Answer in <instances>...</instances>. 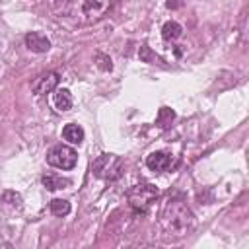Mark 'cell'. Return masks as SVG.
I'll return each instance as SVG.
<instances>
[{
	"label": "cell",
	"instance_id": "obj_1",
	"mask_svg": "<svg viewBox=\"0 0 249 249\" xmlns=\"http://www.w3.org/2000/svg\"><path fill=\"white\" fill-rule=\"evenodd\" d=\"M160 226L165 239H181L195 228V216L183 200H169L161 212Z\"/></svg>",
	"mask_w": 249,
	"mask_h": 249
},
{
	"label": "cell",
	"instance_id": "obj_2",
	"mask_svg": "<svg viewBox=\"0 0 249 249\" xmlns=\"http://www.w3.org/2000/svg\"><path fill=\"white\" fill-rule=\"evenodd\" d=\"M115 0H78L72 14L80 19V23H95L107 16Z\"/></svg>",
	"mask_w": 249,
	"mask_h": 249
},
{
	"label": "cell",
	"instance_id": "obj_3",
	"mask_svg": "<svg viewBox=\"0 0 249 249\" xmlns=\"http://www.w3.org/2000/svg\"><path fill=\"white\" fill-rule=\"evenodd\" d=\"M123 169H124V161L115 154H101L91 163L93 175L99 179H105V181H113V179L121 177Z\"/></svg>",
	"mask_w": 249,
	"mask_h": 249
},
{
	"label": "cell",
	"instance_id": "obj_4",
	"mask_svg": "<svg viewBox=\"0 0 249 249\" xmlns=\"http://www.w3.org/2000/svg\"><path fill=\"white\" fill-rule=\"evenodd\" d=\"M128 204L134 212H146L150 208V204L158 198V189L152 183H142L136 185L128 191Z\"/></svg>",
	"mask_w": 249,
	"mask_h": 249
},
{
	"label": "cell",
	"instance_id": "obj_5",
	"mask_svg": "<svg viewBox=\"0 0 249 249\" xmlns=\"http://www.w3.org/2000/svg\"><path fill=\"white\" fill-rule=\"evenodd\" d=\"M47 161L53 167H58V169H72L76 165V161H78V154L66 144H56V146H53L49 150Z\"/></svg>",
	"mask_w": 249,
	"mask_h": 249
},
{
	"label": "cell",
	"instance_id": "obj_6",
	"mask_svg": "<svg viewBox=\"0 0 249 249\" xmlns=\"http://www.w3.org/2000/svg\"><path fill=\"white\" fill-rule=\"evenodd\" d=\"M56 86H58V74H56V72H43V74H39V76L33 80L31 89H33L37 95H45V93L53 91Z\"/></svg>",
	"mask_w": 249,
	"mask_h": 249
},
{
	"label": "cell",
	"instance_id": "obj_7",
	"mask_svg": "<svg viewBox=\"0 0 249 249\" xmlns=\"http://www.w3.org/2000/svg\"><path fill=\"white\" fill-rule=\"evenodd\" d=\"M25 47L33 53H47L51 49V41L45 35H41L37 31H31V33L25 35Z\"/></svg>",
	"mask_w": 249,
	"mask_h": 249
},
{
	"label": "cell",
	"instance_id": "obj_8",
	"mask_svg": "<svg viewBox=\"0 0 249 249\" xmlns=\"http://www.w3.org/2000/svg\"><path fill=\"white\" fill-rule=\"evenodd\" d=\"M146 165L152 171H165L171 167V156L167 152H152L146 158Z\"/></svg>",
	"mask_w": 249,
	"mask_h": 249
},
{
	"label": "cell",
	"instance_id": "obj_9",
	"mask_svg": "<svg viewBox=\"0 0 249 249\" xmlns=\"http://www.w3.org/2000/svg\"><path fill=\"white\" fill-rule=\"evenodd\" d=\"M62 136H64V140H68L70 144H82V142H84V130H82V126L72 124V123L62 128Z\"/></svg>",
	"mask_w": 249,
	"mask_h": 249
},
{
	"label": "cell",
	"instance_id": "obj_10",
	"mask_svg": "<svg viewBox=\"0 0 249 249\" xmlns=\"http://www.w3.org/2000/svg\"><path fill=\"white\" fill-rule=\"evenodd\" d=\"M43 185L49 189V191H58V189H66L70 185V179H64V177H58L54 173H47L43 175Z\"/></svg>",
	"mask_w": 249,
	"mask_h": 249
},
{
	"label": "cell",
	"instance_id": "obj_11",
	"mask_svg": "<svg viewBox=\"0 0 249 249\" xmlns=\"http://www.w3.org/2000/svg\"><path fill=\"white\" fill-rule=\"evenodd\" d=\"M54 107L58 111H68L72 107V93L66 88L56 89V93H54Z\"/></svg>",
	"mask_w": 249,
	"mask_h": 249
},
{
	"label": "cell",
	"instance_id": "obj_12",
	"mask_svg": "<svg viewBox=\"0 0 249 249\" xmlns=\"http://www.w3.org/2000/svg\"><path fill=\"white\" fill-rule=\"evenodd\" d=\"M181 25L177 23V21H167V23H163V27H161V37L165 39V41H175V39H179L181 37Z\"/></svg>",
	"mask_w": 249,
	"mask_h": 249
},
{
	"label": "cell",
	"instance_id": "obj_13",
	"mask_svg": "<svg viewBox=\"0 0 249 249\" xmlns=\"http://www.w3.org/2000/svg\"><path fill=\"white\" fill-rule=\"evenodd\" d=\"M51 212L54 216H66L70 212V202L64 198H53L51 200Z\"/></svg>",
	"mask_w": 249,
	"mask_h": 249
},
{
	"label": "cell",
	"instance_id": "obj_14",
	"mask_svg": "<svg viewBox=\"0 0 249 249\" xmlns=\"http://www.w3.org/2000/svg\"><path fill=\"white\" fill-rule=\"evenodd\" d=\"M175 119V113L169 109V107H161L158 111V117H156V123L161 126V128H167L171 124V121Z\"/></svg>",
	"mask_w": 249,
	"mask_h": 249
},
{
	"label": "cell",
	"instance_id": "obj_15",
	"mask_svg": "<svg viewBox=\"0 0 249 249\" xmlns=\"http://www.w3.org/2000/svg\"><path fill=\"white\" fill-rule=\"evenodd\" d=\"M140 60H144V62H150V64H156V62H161V58L156 54V53H152V49L150 47H146V45H142L140 47Z\"/></svg>",
	"mask_w": 249,
	"mask_h": 249
},
{
	"label": "cell",
	"instance_id": "obj_16",
	"mask_svg": "<svg viewBox=\"0 0 249 249\" xmlns=\"http://www.w3.org/2000/svg\"><path fill=\"white\" fill-rule=\"evenodd\" d=\"M2 200L8 202L10 206H16V208L21 206V196H19V193H16V191H4V193H2Z\"/></svg>",
	"mask_w": 249,
	"mask_h": 249
},
{
	"label": "cell",
	"instance_id": "obj_17",
	"mask_svg": "<svg viewBox=\"0 0 249 249\" xmlns=\"http://www.w3.org/2000/svg\"><path fill=\"white\" fill-rule=\"evenodd\" d=\"M95 62H97V66H99L101 70H111V68H113L111 58H109L107 54H103V53H97V54H95Z\"/></svg>",
	"mask_w": 249,
	"mask_h": 249
},
{
	"label": "cell",
	"instance_id": "obj_18",
	"mask_svg": "<svg viewBox=\"0 0 249 249\" xmlns=\"http://www.w3.org/2000/svg\"><path fill=\"white\" fill-rule=\"evenodd\" d=\"M181 6H183V0H169V2H167V8H171V10L181 8Z\"/></svg>",
	"mask_w": 249,
	"mask_h": 249
},
{
	"label": "cell",
	"instance_id": "obj_19",
	"mask_svg": "<svg viewBox=\"0 0 249 249\" xmlns=\"http://www.w3.org/2000/svg\"><path fill=\"white\" fill-rule=\"evenodd\" d=\"M68 2H70V0H53V4H62V6L68 4Z\"/></svg>",
	"mask_w": 249,
	"mask_h": 249
}]
</instances>
